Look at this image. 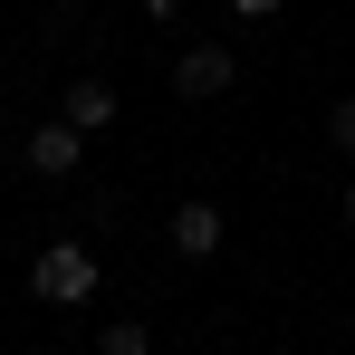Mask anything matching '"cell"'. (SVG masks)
I'll use <instances>...</instances> for the list:
<instances>
[{
	"mask_svg": "<svg viewBox=\"0 0 355 355\" xmlns=\"http://www.w3.org/2000/svg\"><path fill=\"white\" fill-rule=\"evenodd\" d=\"M29 297H49V307H87V297H96V259H87L77 240L39 250V259H29Z\"/></svg>",
	"mask_w": 355,
	"mask_h": 355,
	"instance_id": "1",
	"label": "cell"
},
{
	"mask_svg": "<svg viewBox=\"0 0 355 355\" xmlns=\"http://www.w3.org/2000/svg\"><path fill=\"white\" fill-rule=\"evenodd\" d=\"M77 144H87V125H39V135H29V173H39V182H67V173H77Z\"/></svg>",
	"mask_w": 355,
	"mask_h": 355,
	"instance_id": "2",
	"label": "cell"
},
{
	"mask_svg": "<svg viewBox=\"0 0 355 355\" xmlns=\"http://www.w3.org/2000/svg\"><path fill=\"white\" fill-rule=\"evenodd\" d=\"M231 77H240V67H231V49H182V67H173V96H192V106H202V96H221Z\"/></svg>",
	"mask_w": 355,
	"mask_h": 355,
	"instance_id": "3",
	"label": "cell"
},
{
	"mask_svg": "<svg viewBox=\"0 0 355 355\" xmlns=\"http://www.w3.org/2000/svg\"><path fill=\"white\" fill-rule=\"evenodd\" d=\"M211 250H221V211L211 202H182L173 211V259H211Z\"/></svg>",
	"mask_w": 355,
	"mask_h": 355,
	"instance_id": "4",
	"label": "cell"
},
{
	"mask_svg": "<svg viewBox=\"0 0 355 355\" xmlns=\"http://www.w3.org/2000/svg\"><path fill=\"white\" fill-rule=\"evenodd\" d=\"M58 106H67V125H87V135H106V125H116V87H106V77H77V87H67Z\"/></svg>",
	"mask_w": 355,
	"mask_h": 355,
	"instance_id": "5",
	"label": "cell"
},
{
	"mask_svg": "<svg viewBox=\"0 0 355 355\" xmlns=\"http://www.w3.org/2000/svg\"><path fill=\"white\" fill-rule=\"evenodd\" d=\"M96 355H154V327H144V317H116V327L96 336Z\"/></svg>",
	"mask_w": 355,
	"mask_h": 355,
	"instance_id": "6",
	"label": "cell"
},
{
	"mask_svg": "<svg viewBox=\"0 0 355 355\" xmlns=\"http://www.w3.org/2000/svg\"><path fill=\"white\" fill-rule=\"evenodd\" d=\"M327 144H336V154H355V96H336V106H327Z\"/></svg>",
	"mask_w": 355,
	"mask_h": 355,
	"instance_id": "7",
	"label": "cell"
},
{
	"mask_svg": "<svg viewBox=\"0 0 355 355\" xmlns=\"http://www.w3.org/2000/svg\"><path fill=\"white\" fill-rule=\"evenodd\" d=\"M269 10H279V0H231V19H269Z\"/></svg>",
	"mask_w": 355,
	"mask_h": 355,
	"instance_id": "8",
	"label": "cell"
},
{
	"mask_svg": "<svg viewBox=\"0 0 355 355\" xmlns=\"http://www.w3.org/2000/svg\"><path fill=\"white\" fill-rule=\"evenodd\" d=\"M144 19H182V0H144Z\"/></svg>",
	"mask_w": 355,
	"mask_h": 355,
	"instance_id": "9",
	"label": "cell"
},
{
	"mask_svg": "<svg viewBox=\"0 0 355 355\" xmlns=\"http://www.w3.org/2000/svg\"><path fill=\"white\" fill-rule=\"evenodd\" d=\"M346 221H355V182H346Z\"/></svg>",
	"mask_w": 355,
	"mask_h": 355,
	"instance_id": "10",
	"label": "cell"
}]
</instances>
